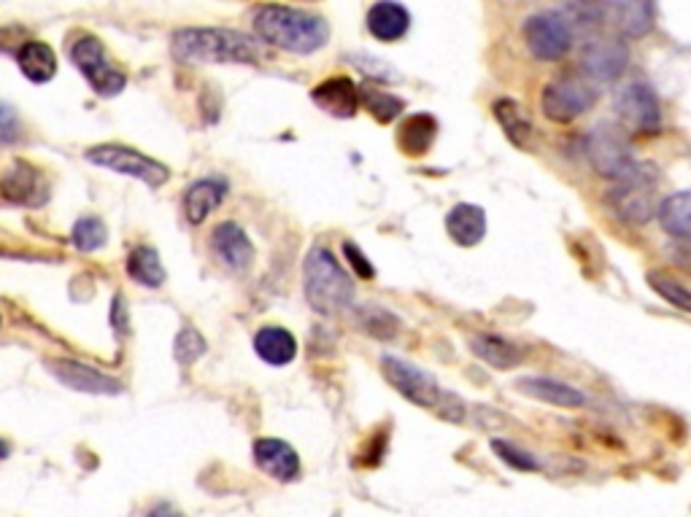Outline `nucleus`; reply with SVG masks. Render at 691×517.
<instances>
[{"mask_svg":"<svg viewBox=\"0 0 691 517\" xmlns=\"http://www.w3.org/2000/svg\"><path fill=\"white\" fill-rule=\"evenodd\" d=\"M254 30L270 47L292 54L319 52L330 38V24L324 17L292 6H262L254 14Z\"/></svg>","mask_w":691,"mask_h":517,"instance_id":"1","label":"nucleus"},{"mask_svg":"<svg viewBox=\"0 0 691 517\" xmlns=\"http://www.w3.org/2000/svg\"><path fill=\"white\" fill-rule=\"evenodd\" d=\"M303 288L308 305L319 315H338L354 302V283L330 251L317 245L303 262Z\"/></svg>","mask_w":691,"mask_h":517,"instance_id":"2","label":"nucleus"},{"mask_svg":"<svg viewBox=\"0 0 691 517\" xmlns=\"http://www.w3.org/2000/svg\"><path fill=\"white\" fill-rule=\"evenodd\" d=\"M173 52L179 60L194 62H260V49L249 36L228 28H187L173 36Z\"/></svg>","mask_w":691,"mask_h":517,"instance_id":"3","label":"nucleus"},{"mask_svg":"<svg viewBox=\"0 0 691 517\" xmlns=\"http://www.w3.org/2000/svg\"><path fill=\"white\" fill-rule=\"evenodd\" d=\"M583 151H587L589 162L602 179H613V181H624L627 175L634 173V168L640 162H634L630 138L621 128H615L611 122H602L587 135V143H583Z\"/></svg>","mask_w":691,"mask_h":517,"instance_id":"4","label":"nucleus"},{"mask_svg":"<svg viewBox=\"0 0 691 517\" xmlns=\"http://www.w3.org/2000/svg\"><path fill=\"white\" fill-rule=\"evenodd\" d=\"M597 98H600V92H597V87H592V81L578 73H562L543 87L540 109H543L545 119H551V122L570 124L592 109Z\"/></svg>","mask_w":691,"mask_h":517,"instance_id":"5","label":"nucleus"},{"mask_svg":"<svg viewBox=\"0 0 691 517\" xmlns=\"http://www.w3.org/2000/svg\"><path fill=\"white\" fill-rule=\"evenodd\" d=\"M608 205L619 219L630 224H645L657 216L659 194H657V175L643 165L634 168L632 175L619 181L615 189L608 192Z\"/></svg>","mask_w":691,"mask_h":517,"instance_id":"6","label":"nucleus"},{"mask_svg":"<svg viewBox=\"0 0 691 517\" xmlns=\"http://www.w3.org/2000/svg\"><path fill=\"white\" fill-rule=\"evenodd\" d=\"M381 372H384L389 386L398 391V394H403L405 399L413 402L417 407H441L443 405L445 394L430 372L413 367L411 362H403V358H398V356L381 358Z\"/></svg>","mask_w":691,"mask_h":517,"instance_id":"7","label":"nucleus"},{"mask_svg":"<svg viewBox=\"0 0 691 517\" xmlns=\"http://www.w3.org/2000/svg\"><path fill=\"white\" fill-rule=\"evenodd\" d=\"M71 60L73 65L84 73V79L90 81L92 90L103 94V98L119 94L124 90V84H128V75L111 65V60L106 57L103 43H100L96 36L79 38L71 49Z\"/></svg>","mask_w":691,"mask_h":517,"instance_id":"8","label":"nucleus"},{"mask_svg":"<svg viewBox=\"0 0 691 517\" xmlns=\"http://www.w3.org/2000/svg\"><path fill=\"white\" fill-rule=\"evenodd\" d=\"M87 160L92 165L109 168L119 175H133V179L143 181L147 186H162L171 179V170L160 162H154L152 156H143L141 151L128 149V146H96L87 151Z\"/></svg>","mask_w":691,"mask_h":517,"instance_id":"9","label":"nucleus"},{"mask_svg":"<svg viewBox=\"0 0 691 517\" xmlns=\"http://www.w3.org/2000/svg\"><path fill=\"white\" fill-rule=\"evenodd\" d=\"M615 113L621 116V122L634 132H643V135H657L662 130V103H659L657 92L651 90L643 81H632V84L621 87L615 92Z\"/></svg>","mask_w":691,"mask_h":517,"instance_id":"10","label":"nucleus"},{"mask_svg":"<svg viewBox=\"0 0 691 517\" xmlns=\"http://www.w3.org/2000/svg\"><path fill=\"white\" fill-rule=\"evenodd\" d=\"M527 49L543 62H557L573 47V30L570 22L557 11L535 14L524 22Z\"/></svg>","mask_w":691,"mask_h":517,"instance_id":"11","label":"nucleus"},{"mask_svg":"<svg viewBox=\"0 0 691 517\" xmlns=\"http://www.w3.org/2000/svg\"><path fill=\"white\" fill-rule=\"evenodd\" d=\"M630 65V47L615 36H594L583 43L581 68L594 81L621 79Z\"/></svg>","mask_w":691,"mask_h":517,"instance_id":"12","label":"nucleus"},{"mask_svg":"<svg viewBox=\"0 0 691 517\" xmlns=\"http://www.w3.org/2000/svg\"><path fill=\"white\" fill-rule=\"evenodd\" d=\"M597 22L608 24L613 33L627 38H643L653 28V3H597Z\"/></svg>","mask_w":691,"mask_h":517,"instance_id":"13","label":"nucleus"},{"mask_svg":"<svg viewBox=\"0 0 691 517\" xmlns=\"http://www.w3.org/2000/svg\"><path fill=\"white\" fill-rule=\"evenodd\" d=\"M254 462L266 475L273 480L292 483L300 475V458L294 453L292 445H287L284 439H257L254 443Z\"/></svg>","mask_w":691,"mask_h":517,"instance_id":"14","label":"nucleus"},{"mask_svg":"<svg viewBox=\"0 0 691 517\" xmlns=\"http://www.w3.org/2000/svg\"><path fill=\"white\" fill-rule=\"evenodd\" d=\"M311 100L330 116L351 119L360 111V87L351 79H345V75H336V79L322 81L311 92Z\"/></svg>","mask_w":691,"mask_h":517,"instance_id":"15","label":"nucleus"},{"mask_svg":"<svg viewBox=\"0 0 691 517\" xmlns=\"http://www.w3.org/2000/svg\"><path fill=\"white\" fill-rule=\"evenodd\" d=\"M49 369H52V375L58 377L60 383H66L68 388L73 391H84V394H119L122 391V386H119L117 381H111L109 375H103V372L92 369V367H84V364L79 362H49Z\"/></svg>","mask_w":691,"mask_h":517,"instance_id":"16","label":"nucleus"},{"mask_svg":"<svg viewBox=\"0 0 691 517\" xmlns=\"http://www.w3.org/2000/svg\"><path fill=\"white\" fill-rule=\"evenodd\" d=\"M213 251L230 270H238V273L249 270L251 262H254V245H251L247 232L232 222L219 224L213 230Z\"/></svg>","mask_w":691,"mask_h":517,"instance_id":"17","label":"nucleus"},{"mask_svg":"<svg viewBox=\"0 0 691 517\" xmlns=\"http://www.w3.org/2000/svg\"><path fill=\"white\" fill-rule=\"evenodd\" d=\"M517 388L521 394L532 396V399L545 402V405H554V407H583L587 405V396L581 391L568 386V383L554 381V377H521L517 381Z\"/></svg>","mask_w":691,"mask_h":517,"instance_id":"18","label":"nucleus"},{"mask_svg":"<svg viewBox=\"0 0 691 517\" xmlns=\"http://www.w3.org/2000/svg\"><path fill=\"white\" fill-rule=\"evenodd\" d=\"M445 232L457 245H479L487 237V213L479 205L460 203L449 211L445 216Z\"/></svg>","mask_w":691,"mask_h":517,"instance_id":"19","label":"nucleus"},{"mask_svg":"<svg viewBox=\"0 0 691 517\" xmlns=\"http://www.w3.org/2000/svg\"><path fill=\"white\" fill-rule=\"evenodd\" d=\"M408 28H411V14H408L403 3H389V0H384V3L370 6L368 30L375 41H400L408 33Z\"/></svg>","mask_w":691,"mask_h":517,"instance_id":"20","label":"nucleus"},{"mask_svg":"<svg viewBox=\"0 0 691 517\" xmlns=\"http://www.w3.org/2000/svg\"><path fill=\"white\" fill-rule=\"evenodd\" d=\"M438 138V119L430 113H413L398 128V146L405 156L430 154Z\"/></svg>","mask_w":691,"mask_h":517,"instance_id":"21","label":"nucleus"},{"mask_svg":"<svg viewBox=\"0 0 691 517\" xmlns=\"http://www.w3.org/2000/svg\"><path fill=\"white\" fill-rule=\"evenodd\" d=\"M224 194H228V184H224L222 179H203L198 181V184H192L184 194L187 219H190L192 224L206 222V219L222 205Z\"/></svg>","mask_w":691,"mask_h":517,"instance_id":"22","label":"nucleus"},{"mask_svg":"<svg viewBox=\"0 0 691 517\" xmlns=\"http://www.w3.org/2000/svg\"><path fill=\"white\" fill-rule=\"evenodd\" d=\"M254 351L270 367H284V364L298 356V339H294L292 332L281 330V326H266V330L257 332Z\"/></svg>","mask_w":691,"mask_h":517,"instance_id":"23","label":"nucleus"},{"mask_svg":"<svg viewBox=\"0 0 691 517\" xmlns=\"http://www.w3.org/2000/svg\"><path fill=\"white\" fill-rule=\"evenodd\" d=\"M6 197L24 205H41L47 200V186H43L41 173L36 168L17 162L14 170L3 181Z\"/></svg>","mask_w":691,"mask_h":517,"instance_id":"24","label":"nucleus"},{"mask_svg":"<svg viewBox=\"0 0 691 517\" xmlns=\"http://www.w3.org/2000/svg\"><path fill=\"white\" fill-rule=\"evenodd\" d=\"M470 348L481 362H487L494 369H513L524 362V351L498 337V334H479V337L470 339Z\"/></svg>","mask_w":691,"mask_h":517,"instance_id":"25","label":"nucleus"},{"mask_svg":"<svg viewBox=\"0 0 691 517\" xmlns=\"http://www.w3.org/2000/svg\"><path fill=\"white\" fill-rule=\"evenodd\" d=\"M659 224L675 241L691 245V192L670 194L657 211Z\"/></svg>","mask_w":691,"mask_h":517,"instance_id":"26","label":"nucleus"},{"mask_svg":"<svg viewBox=\"0 0 691 517\" xmlns=\"http://www.w3.org/2000/svg\"><path fill=\"white\" fill-rule=\"evenodd\" d=\"M494 119L500 122V128L505 130L508 141L519 149H530L532 135H535V128H532V119L527 116L524 109L511 98H502L494 103Z\"/></svg>","mask_w":691,"mask_h":517,"instance_id":"27","label":"nucleus"},{"mask_svg":"<svg viewBox=\"0 0 691 517\" xmlns=\"http://www.w3.org/2000/svg\"><path fill=\"white\" fill-rule=\"evenodd\" d=\"M20 68L33 84H47L58 71V60H54V52L47 43L30 41L20 49Z\"/></svg>","mask_w":691,"mask_h":517,"instance_id":"28","label":"nucleus"},{"mask_svg":"<svg viewBox=\"0 0 691 517\" xmlns=\"http://www.w3.org/2000/svg\"><path fill=\"white\" fill-rule=\"evenodd\" d=\"M128 275L133 277V281L141 283V286L157 288V286H162V283H166V267H162L157 251L149 249V245H141V249H136L133 254H130Z\"/></svg>","mask_w":691,"mask_h":517,"instance_id":"29","label":"nucleus"},{"mask_svg":"<svg viewBox=\"0 0 691 517\" xmlns=\"http://www.w3.org/2000/svg\"><path fill=\"white\" fill-rule=\"evenodd\" d=\"M360 105H365V109L370 111V116L379 119L381 124H389L392 119H398L405 109L403 100L384 92L379 84H362L360 87Z\"/></svg>","mask_w":691,"mask_h":517,"instance_id":"30","label":"nucleus"},{"mask_svg":"<svg viewBox=\"0 0 691 517\" xmlns=\"http://www.w3.org/2000/svg\"><path fill=\"white\" fill-rule=\"evenodd\" d=\"M357 324L379 339H392L400 330V321L389 311H384V307L375 305L360 307V311H357Z\"/></svg>","mask_w":691,"mask_h":517,"instance_id":"31","label":"nucleus"},{"mask_svg":"<svg viewBox=\"0 0 691 517\" xmlns=\"http://www.w3.org/2000/svg\"><path fill=\"white\" fill-rule=\"evenodd\" d=\"M106 241H109V230H106V224L100 222L98 216H87L81 219V222H77V226H73V243H77L79 251H98L103 249Z\"/></svg>","mask_w":691,"mask_h":517,"instance_id":"32","label":"nucleus"},{"mask_svg":"<svg viewBox=\"0 0 691 517\" xmlns=\"http://www.w3.org/2000/svg\"><path fill=\"white\" fill-rule=\"evenodd\" d=\"M649 283H651L653 292L662 296V300H668L670 305H675V307H681V311L691 313V292L687 286H681V281H675V277L662 275V273H651Z\"/></svg>","mask_w":691,"mask_h":517,"instance_id":"33","label":"nucleus"},{"mask_svg":"<svg viewBox=\"0 0 691 517\" xmlns=\"http://www.w3.org/2000/svg\"><path fill=\"white\" fill-rule=\"evenodd\" d=\"M206 353V339L200 337L194 330H184L176 337V345H173V356L176 362L184 364V367H190V364L198 362L200 356Z\"/></svg>","mask_w":691,"mask_h":517,"instance_id":"34","label":"nucleus"},{"mask_svg":"<svg viewBox=\"0 0 691 517\" xmlns=\"http://www.w3.org/2000/svg\"><path fill=\"white\" fill-rule=\"evenodd\" d=\"M492 450L498 453L500 462H505L508 466H513V469H519V472H535V469H540V464L530 456V453L521 450V447L511 445V443H502V439H494Z\"/></svg>","mask_w":691,"mask_h":517,"instance_id":"35","label":"nucleus"},{"mask_svg":"<svg viewBox=\"0 0 691 517\" xmlns=\"http://www.w3.org/2000/svg\"><path fill=\"white\" fill-rule=\"evenodd\" d=\"M20 135H22V122H20V116H17V111L11 109V105L0 103V146L20 141Z\"/></svg>","mask_w":691,"mask_h":517,"instance_id":"36","label":"nucleus"},{"mask_svg":"<svg viewBox=\"0 0 691 517\" xmlns=\"http://www.w3.org/2000/svg\"><path fill=\"white\" fill-rule=\"evenodd\" d=\"M343 254H345V258H349L351 270H354V273H357V277H360V281H373L375 267H373V264L368 262V256L362 254L360 245H354L351 241H345V243H343Z\"/></svg>","mask_w":691,"mask_h":517,"instance_id":"37","label":"nucleus"},{"mask_svg":"<svg viewBox=\"0 0 691 517\" xmlns=\"http://www.w3.org/2000/svg\"><path fill=\"white\" fill-rule=\"evenodd\" d=\"M111 321H114L117 332H128V315H124L122 296H117V300H114V311H111Z\"/></svg>","mask_w":691,"mask_h":517,"instance_id":"38","label":"nucleus"},{"mask_svg":"<svg viewBox=\"0 0 691 517\" xmlns=\"http://www.w3.org/2000/svg\"><path fill=\"white\" fill-rule=\"evenodd\" d=\"M149 517H184L173 504H157V507L149 513Z\"/></svg>","mask_w":691,"mask_h":517,"instance_id":"39","label":"nucleus"},{"mask_svg":"<svg viewBox=\"0 0 691 517\" xmlns=\"http://www.w3.org/2000/svg\"><path fill=\"white\" fill-rule=\"evenodd\" d=\"M6 456H9V447L0 443V458H6Z\"/></svg>","mask_w":691,"mask_h":517,"instance_id":"40","label":"nucleus"}]
</instances>
